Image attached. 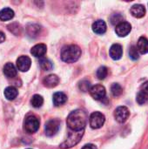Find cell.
<instances>
[{
    "label": "cell",
    "instance_id": "obj_26",
    "mask_svg": "<svg viewBox=\"0 0 148 149\" xmlns=\"http://www.w3.org/2000/svg\"><path fill=\"white\" fill-rule=\"evenodd\" d=\"M108 75V69L106 66H100L97 70V77L99 79H105Z\"/></svg>",
    "mask_w": 148,
    "mask_h": 149
},
{
    "label": "cell",
    "instance_id": "obj_31",
    "mask_svg": "<svg viewBox=\"0 0 148 149\" xmlns=\"http://www.w3.org/2000/svg\"><path fill=\"white\" fill-rule=\"evenodd\" d=\"M141 92H143L145 94H147L148 96V81L144 83L142 86H141Z\"/></svg>",
    "mask_w": 148,
    "mask_h": 149
},
{
    "label": "cell",
    "instance_id": "obj_9",
    "mask_svg": "<svg viewBox=\"0 0 148 149\" xmlns=\"http://www.w3.org/2000/svg\"><path fill=\"white\" fill-rule=\"evenodd\" d=\"M132 31V25L130 23L123 21L118 25H116L115 28V32L119 37H126Z\"/></svg>",
    "mask_w": 148,
    "mask_h": 149
},
{
    "label": "cell",
    "instance_id": "obj_5",
    "mask_svg": "<svg viewBox=\"0 0 148 149\" xmlns=\"http://www.w3.org/2000/svg\"><path fill=\"white\" fill-rule=\"evenodd\" d=\"M106 121V117L103 113L100 112H94L91 114L90 116V126L93 129H99L102 127L105 124Z\"/></svg>",
    "mask_w": 148,
    "mask_h": 149
},
{
    "label": "cell",
    "instance_id": "obj_28",
    "mask_svg": "<svg viewBox=\"0 0 148 149\" xmlns=\"http://www.w3.org/2000/svg\"><path fill=\"white\" fill-rule=\"evenodd\" d=\"M121 22H123V17H122L121 14H120V13H114V14L112 15V17H111V23L113 25H118Z\"/></svg>",
    "mask_w": 148,
    "mask_h": 149
},
{
    "label": "cell",
    "instance_id": "obj_12",
    "mask_svg": "<svg viewBox=\"0 0 148 149\" xmlns=\"http://www.w3.org/2000/svg\"><path fill=\"white\" fill-rule=\"evenodd\" d=\"M59 83V78L56 74H50L43 79V84L48 88L56 87Z\"/></svg>",
    "mask_w": 148,
    "mask_h": 149
},
{
    "label": "cell",
    "instance_id": "obj_23",
    "mask_svg": "<svg viewBox=\"0 0 148 149\" xmlns=\"http://www.w3.org/2000/svg\"><path fill=\"white\" fill-rule=\"evenodd\" d=\"M7 28H8V30H9L11 33H13V34L16 35V36L20 35L21 32H22L21 25H20L18 23H12V24H9V25L7 26Z\"/></svg>",
    "mask_w": 148,
    "mask_h": 149
},
{
    "label": "cell",
    "instance_id": "obj_6",
    "mask_svg": "<svg viewBox=\"0 0 148 149\" xmlns=\"http://www.w3.org/2000/svg\"><path fill=\"white\" fill-rule=\"evenodd\" d=\"M60 127V121L58 120H50L45 124V134L48 137L54 136L59 130Z\"/></svg>",
    "mask_w": 148,
    "mask_h": 149
},
{
    "label": "cell",
    "instance_id": "obj_21",
    "mask_svg": "<svg viewBox=\"0 0 148 149\" xmlns=\"http://www.w3.org/2000/svg\"><path fill=\"white\" fill-rule=\"evenodd\" d=\"M4 97L8 100H13L17 98L18 92L17 90L16 87L14 86H8L4 89Z\"/></svg>",
    "mask_w": 148,
    "mask_h": 149
},
{
    "label": "cell",
    "instance_id": "obj_19",
    "mask_svg": "<svg viewBox=\"0 0 148 149\" xmlns=\"http://www.w3.org/2000/svg\"><path fill=\"white\" fill-rule=\"evenodd\" d=\"M67 101V96L62 93V92H58L53 94V104L56 107H60L64 105Z\"/></svg>",
    "mask_w": 148,
    "mask_h": 149
},
{
    "label": "cell",
    "instance_id": "obj_17",
    "mask_svg": "<svg viewBox=\"0 0 148 149\" xmlns=\"http://www.w3.org/2000/svg\"><path fill=\"white\" fill-rule=\"evenodd\" d=\"M41 31V27L38 24H29L26 26V32L30 38H36Z\"/></svg>",
    "mask_w": 148,
    "mask_h": 149
},
{
    "label": "cell",
    "instance_id": "obj_15",
    "mask_svg": "<svg viewBox=\"0 0 148 149\" xmlns=\"http://www.w3.org/2000/svg\"><path fill=\"white\" fill-rule=\"evenodd\" d=\"M131 14L136 18H141L146 15V8L142 4H134L132 6Z\"/></svg>",
    "mask_w": 148,
    "mask_h": 149
},
{
    "label": "cell",
    "instance_id": "obj_30",
    "mask_svg": "<svg viewBox=\"0 0 148 149\" xmlns=\"http://www.w3.org/2000/svg\"><path fill=\"white\" fill-rule=\"evenodd\" d=\"M136 100H137L138 104H140V105H144V104H146L148 101V96L147 94H145L143 92L140 91V92L137 94Z\"/></svg>",
    "mask_w": 148,
    "mask_h": 149
},
{
    "label": "cell",
    "instance_id": "obj_7",
    "mask_svg": "<svg viewBox=\"0 0 148 149\" xmlns=\"http://www.w3.org/2000/svg\"><path fill=\"white\" fill-rule=\"evenodd\" d=\"M90 94L95 100H101L106 97V91L104 86L102 85H95L91 87Z\"/></svg>",
    "mask_w": 148,
    "mask_h": 149
},
{
    "label": "cell",
    "instance_id": "obj_3",
    "mask_svg": "<svg viewBox=\"0 0 148 149\" xmlns=\"http://www.w3.org/2000/svg\"><path fill=\"white\" fill-rule=\"evenodd\" d=\"M84 131H85V130H84ZM84 131H79V132L70 131L69 136H68L67 140L65 141L60 145V148H71L76 146V145L80 141V140L82 139V137H83V135H84Z\"/></svg>",
    "mask_w": 148,
    "mask_h": 149
},
{
    "label": "cell",
    "instance_id": "obj_10",
    "mask_svg": "<svg viewBox=\"0 0 148 149\" xmlns=\"http://www.w3.org/2000/svg\"><path fill=\"white\" fill-rule=\"evenodd\" d=\"M31 65V58L27 56H20L17 59V67L20 72H27Z\"/></svg>",
    "mask_w": 148,
    "mask_h": 149
},
{
    "label": "cell",
    "instance_id": "obj_13",
    "mask_svg": "<svg viewBox=\"0 0 148 149\" xmlns=\"http://www.w3.org/2000/svg\"><path fill=\"white\" fill-rule=\"evenodd\" d=\"M46 51L47 47L44 44H38L31 48V53L36 58H42L46 53Z\"/></svg>",
    "mask_w": 148,
    "mask_h": 149
},
{
    "label": "cell",
    "instance_id": "obj_1",
    "mask_svg": "<svg viewBox=\"0 0 148 149\" xmlns=\"http://www.w3.org/2000/svg\"><path fill=\"white\" fill-rule=\"evenodd\" d=\"M87 116L85 112L83 110L78 109L70 113L67 117L66 123L70 131L73 132H79L84 131L86 126Z\"/></svg>",
    "mask_w": 148,
    "mask_h": 149
},
{
    "label": "cell",
    "instance_id": "obj_2",
    "mask_svg": "<svg viewBox=\"0 0 148 149\" xmlns=\"http://www.w3.org/2000/svg\"><path fill=\"white\" fill-rule=\"evenodd\" d=\"M81 56V49L76 45H69L63 47L61 51V59L65 63H74Z\"/></svg>",
    "mask_w": 148,
    "mask_h": 149
},
{
    "label": "cell",
    "instance_id": "obj_33",
    "mask_svg": "<svg viewBox=\"0 0 148 149\" xmlns=\"http://www.w3.org/2000/svg\"><path fill=\"white\" fill-rule=\"evenodd\" d=\"M4 40H5V35L3 31H0V44L4 42Z\"/></svg>",
    "mask_w": 148,
    "mask_h": 149
},
{
    "label": "cell",
    "instance_id": "obj_25",
    "mask_svg": "<svg viewBox=\"0 0 148 149\" xmlns=\"http://www.w3.org/2000/svg\"><path fill=\"white\" fill-rule=\"evenodd\" d=\"M111 93L114 97H120L123 93V89L120 84L113 83L111 86Z\"/></svg>",
    "mask_w": 148,
    "mask_h": 149
},
{
    "label": "cell",
    "instance_id": "obj_32",
    "mask_svg": "<svg viewBox=\"0 0 148 149\" xmlns=\"http://www.w3.org/2000/svg\"><path fill=\"white\" fill-rule=\"evenodd\" d=\"M82 149H97V147L93 144H86L82 148Z\"/></svg>",
    "mask_w": 148,
    "mask_h": 149
},
{
    "label": "cell",
    "instance_id": "obj_8",
    "mask_svg": "<svg viewBox=\"0 0 148 149\" xmlns=\"http://www.w3.org/2000/svg\"><path fill=\"white\" fill-rule=\"evenodd\" d=\"M129 115H130V112L126 107H119L118 108H116L114 112L115 120L119 123H125L129 118Z\"/></svg>",
    "mask_w": 148,
    "mask_h": 149
},
{
    "label": "cell",
    "instance_id": "obj_24",
    "mask_svg": "<svg viewBox=\"0 0 148 149\" xmlns=\"http://www.w3.org/2000/svg\"><path fill=\"white\" fill-rule=\"evenodd\" d=\"M39 65H40V67L44 70V71H51L52 68H53V65L52 63L47 59V58H40L39 60Z\"/></svg>",
    "mask_w": 148,
    "mask_h": 149
},
{
    "label": "cell",
    "instance_id": "obj_29",
    "mask_svg": "<svg viewBox=\"0 0 148 149\" xmlns=\"http://www.w3.org/2000/svg\"><path fill=\"white\" fill-rule=\"evenodd\" d=\"M79 88L80 91H82L84 93H86V92L90 91V89H91V84H90V82L88 80H85H85H82L79 84Z\"/></svg>",
    "mask_w": 148,
    "mask_h": 149
},
{
    "label": "cell",
    "instance_id": "obj_22",
    "mask_svg": "<svg viewBox=\"0 0 148 149\" xmlns=\"http://www.w3.org/2000/svg\"><path fill=\"white\" fill-rule=\"evenodd\" d=\"M31 103L33 107L35 108H39L42 107L43 103H44V99L42 96L38 95V94H35L32 96L31 100Z\"/></svg>",
    "mask_w": 148,
    "mask_h": 149
},
{
    "label": "cell",
    "instance_id": "obj_34",
    "mask_svg": "<svg viewBox=\"0 0 148 149\" xmlns=\"http://www.w3.org/2000/svg\"><path fill=\"white\" fill-rule=\"evenodd\" d=\"M28 149H31V148H28Z\"/></svg>",
    "mask_w": 148,
    "mask_h": 149
},
{
    "label": "cell",
    "instance_id": "obj_14",
    "mask_svg": "<svg viewBox=\"0 0 148 149\" xmlns=\"http://www.w3.org/2000/svg\"><path fill=\"white\" fill-rule=\"evenodd\" d=\"M92 31L96 33V34H99L102 35L106 31V24L104 20L99 19L97 21H95L92 24Z\"/></svg>",
    "mask_w": 148,
    "mask_h": 149
},
{
    "label": "cell",
    "instance_id": "obj_11",
    "mask_svg": "<svg viewBox=\"0 0 148 149\" xmlns=\"http://www.w3.org/2000/svg\"><path fill=\"white\" fill-rule=\"evenodd\" d=\"M109 54L113 60H119L123 55V48L120 44H113L109 51Z\"/></svg>",
    "mask_w": 148,
    "mask_h": 149
},
{
    "label": "cell",
    "instance_id": "obj_27",
    "mask_svg": "<svg viewBox=\"0 0 148 149\" xmlns=\"http://www.w3.org/2000/svg\"><path fill=\"white\" fill-rule=\"evenodd\" d=\"M129 57L133 59V60H137L140 58V52L137 49V47L135 45H132L130 47L129 50Z\"/></svg>",
    "mask_w": 148,
    "mask_h": 149
},
{
    "label": "cell",
    "instance_id": "obj_20",
    "mask_svg": "<svg viewBox=\"0 0 148 149\" xmlns=\"http://www.w3.org/2000/svg\"><path fill=\"white\" fill-rule=\"evenodd\" d=\"M14 17V11L10 8H3L0 10V20L8 21Z\"/></svg>",
    "mask_w": 148,
    "mask_h": 149
},
{
    "label": "cell",
    "instance_id": "obj_4",
    "mask_svg": "<svg viewBox=\"0 0 148 149\" xmlns=\"http://www.w3.org/2000/svg\"><path fill=\"white\" fill-rule=\"evenodd\" d=\"M39 120L34 116V115H30L26 117L24 122V129L26 133L28 134H34L36 133L38 128H39Z\"/></svg>",
    "mask_w": 148,
    "mask_h": 149
},
{
    "label": "cell",
    "instance_id": "obj_16",
    "mask_svg": "<svg viewBox=\"0 0 148 149\" xmlns=\"http://www.w3.org/2000/svg\"><path fill=\"white\" fill-rule=\"evenodd\" d=\"M3 73L7 78L12 79L17 76V68L15 67V65L12 63L9 62V63H6L3 66Z\"/></svg>",
    "mask_w": 148,
    "mask_h": 149
},
{
    "label": "cell",
    "instance_id": "obj_18",
    "mask_svg": "<svg viewBox=\"0 0 148 149\" xmlns=\"http://www.w3.org/2000/svg\"><path fill=\"white\" fill-rule=\"evenodd\" d=\"M137 49L140 53L147 54L148 53V39L146 37H140L137 43Z\"/></svg>",
    "mask_w": 148,
    "mask_h": 149
}]
</instances>
